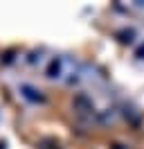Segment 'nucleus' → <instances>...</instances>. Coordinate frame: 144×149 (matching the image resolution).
<instances>
[{
  "mask_svg": "<svg viewBox=\"0 0 144 149\" xmlns=\"http://www.w3.org/2000/svg\"><path fill=\"white\" fill-rule=\"evenodd\" d=\"M119 36H122V41H133V32H122V34H119Z\"/></svg>",
  "mask_w": 144,
  "mask_h": 149,
  "instance_id": "f257e3e1",
  "label": "nucleus"
}]
</instances>
